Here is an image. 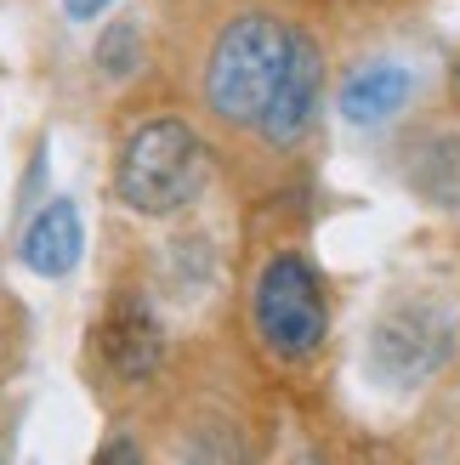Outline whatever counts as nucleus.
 Masks as SVG:
<instances>
[{
  "mask_svg": "<svg viewBox=\"0 0 460 465\" xmlns=\"http://www.w3.org/2000/svg\"><path fill=\"white\" fill-rule=\"evenodd\" d=\"M295 23L273 6H239L205 45L199 68V103L222 131H256L262 108L279 85V68L290 57Z\"/></svg>",
  "mask_w": 460,
  "mask_h": 465,
  "instance_id": "obj_1",
  "label": "nucleus"
},
{
  "mask_svg": "<svg viewBox=\"0 0 460 465\" xmlns=\"http://www.w3.org/2000/svg\"><path fill=\"white\" fill-rule=\"evenodd\" d=\"M211 188V143L176 114L143 120L114 159V199L143 222H171L194 211Z\"/></svg>",
  "mask_w": 460,
  "mask_h": 465,
  "instance_id": "obj_2",
  "label": "nucleus"
},
{
  "mask_svg": "<svg viewBox=\"0 0 460 465\" xmlns=\"http://www.w3.org/2000/svg\"><path fill=\"white\" fill-rule=\"evenodd\" d=\"M250 335L279 363H313L330 341V295L302 250H273L250 278Z\"/></svg>",
  "mask_w": 460,
  "mask_h": 465,
  "instance_id": "obj_3",
  "label": "nucleus"
},
{
  "mask_svg": "<svg viewBox=\"0 0 460 465\" xmlns=\"http://www.w3.org/2000/svg\"><path fill=\"white\" fill-rule=\"evenodd\" d=\"M97 363L114 386H148L165 369V312L148 284H114L97 318Z\"/></svg>",
  "mask_w": 460,
  "mask_h": 465,
  "instance_id": "obj_4",
  "label": "nucleus"
},
{
  "mask_svg": "<svg viewBox=\"0 0 460 465\" xmlns=\"http://www.w3.org/2000/svg\"><path fill=\"white\" fill-rule=\"evenodd\" d=\"M455 346V323L438 301H393L370 330V369L386 386H421Z\"/></svg>",
  "mask_w": 460,
  "mask_h": 465,
  "instance_id": "obj_5",
  "label": "nucleus"
},
{
  "mask_svg": "<svg viewBox=\"0 0 460 465\" xmlns=\"http://www.w3.org/2000/svg\"><path fill=\"white\" fill-rule=\"evenodd\" d=\"M318 108H325V45H318L307 29H295L290 57L279 68V85L256 120V136L273 153H295L318 125Z\"/></svg>",
  "mask_w": 460,
  "mask_h": 465,
  "instance_id": "obj_6",
  "label": "nucleus"
},
{
  "mask_svg": "<svg viewBox=\"0 0 460 465\" xmlns=\"http://www.w3.org/2000/svg\"><path fill=\"white\" fill-rule=\"evenodd\" d=\"M409 97H415V68L404 57H364V63H353L347 74H341L335 114L353 131H381L409 108Z\"/></svg>",
  "mask_w": 460,
  "mask_h": 465,
  "instance_id": "obj_7",
  "label": "nucleus"
},
{
  "mask_svg": "<svg viewBox=\"0 0 460 465\" xmlns=\"http://www.w3.org/2000/svg\"><path fill=\"white\" fill-rule=\"evenodd\" d=\"M80 250H85L80 204L68 193H57V199H45L29 216V227H23V239H17V262L35 278H68L80 267Z\"/></svg>",
  "mask_w": 460,
  "mask_h": 465,
  "instance_id": "obj_8",
  "label": "nucleus"
},
{
  "mask_svg": "<svg viewBox=\"0 0 460 465\" xmlns=\"http://www.w3.org/2000/svg\"><path fill=\"white\" fill-rule=\"evenodd\" d=\"M409 188H415L426 204H444V211H460V136L455 131H426L415 148H409Z\"/></svg>",
  "mask_w": 460,
  "mask_h": 465,
  "instance_id": "obj_9",
  "label": "nucleus"
},
{
  "mask_svg": "<svg viewBox=\"0 0 460 465\" xmlns=\"http://www.w3.org/2000/svg\"><path fill=\"white\" fill-rule=\"evenodd\" d=\"M120 0H63V17L68 23H97V17H108Z\"/></svg>",
  "mask_w": 460,
  "mask_h": 465,
  "instance_id": "obj_10",
  "label": "nucleus"
},
{
  "mask_svg": "<svg viewBox=\"0 0 460 465\" xmlns=\"http://www.w3.org/2000/svg\"><path fill=\"white\" fill-rule=\"evenodd\" d=\"M0 460H6V449H0Z\"/></svg>",
  "mask_w": 460,
  "mask_h": 465,
  "instance_id": "obj_11",
  "label": "nucleus"
}]
</instances>
